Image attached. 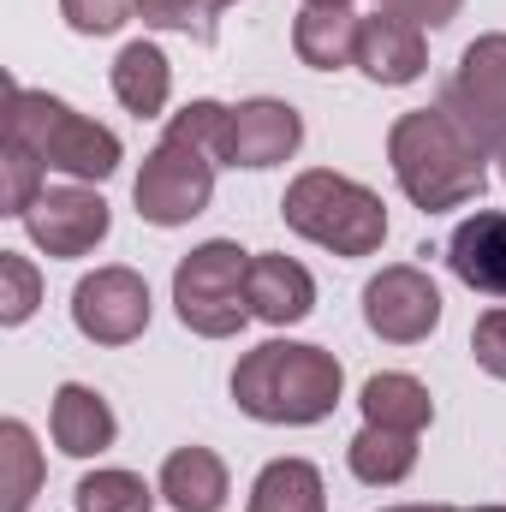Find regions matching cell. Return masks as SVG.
I'll return each mask as SVG.
<instances>
[{"label": "cell", "mask_w": 506, "mask_h": 512, "mask_svg": "<svg viewBox=\"0 0 506 512\" xmlns=\"http://www.w3.org/2000/svg\"><path fill=\"white\" fill-rule=\"evenodd\" d=\"M48 191V167H42V155L30 149V143H18V137H6V149H0V215H30V203Z\"/></svg>", "instance_id": "24"}, {"label": "cell", "mask_w": 506, "mask_h": 512, "mask_svg": "<svg viewBox=\"0 0 506 512\" xmlns=\"http://www.w3.org/2000/svg\"><path fill=\"white\" fill-rule=\"evenodd\" d=\"M316 310V280L304 262L292 256H251V316H262L268 328H292Z\"/></svg>", "instance_id": "15"}, {"label": "cell", "mask_w": 506, "mask_h": 512, "mask_svg": "<svg viewBox=\"0 0 506 512\" xmlns=\"http://www.w3.org/2000/svg\"><path fill=\"white\" fill-rule=\"evenodd\" d=\"M155 489H161V501L173 512H221L227 495H233L227 465H221V453H209V447H179V453H167Z\"/></svg>", "instance_id": "17"}, {"label": "cell", "mask_w": 506, "mask_h": 512, "mask_svg": "<svg viewBox=\"0 0 506 512\" xmlns=\"http://www.w3.org/2000/svg\"><path fill=\"white\" fill-rule=\"evenodd\" d=\"M42 447L30 435V423L6 417L0 423V512H30L36 489H42Z\"/></svg>", "instance_id": "22"}, {"label": "cell", "mask_w": 506, "mask_h": 512, "mask_svg": "<svg viewBox=\"0 0 506 512\" xmlns=\"http://www.w3.org/2000/svg\"><path fill=\"white\" fill-rule=\"evenodd\" d=\"M477 512H506V507H477Z\"/></svg>", "instance_id": "32"}, {"label": "cell", "mask_w": 506, "mask_h": 512, "mask_svg": "<svg viewBox=\"0 0 506 512\" xmlns=\"http://www.w3.org/2000/svg\"><path fill=\"white\" fill-rule=\"evenodd\" d=\"M447 268L483 292V298H506V215L501 209H477L453 227L447 239Z\"/></svg>", "instance_id": "13"}, {"label": "cell", "mask_w": 506, "mask_h": 512, "mask_svg": "<svg viewBox=\"0 0 506 512\" xmlns=\"http://www.w3.org/2000/svg\"><path fill=\"white\" fill-rule=\"evenodd\" d=\"M245 512H328L322 471L310 459H274V465H262Z\"/></svg>", "instance_id": "21"}, {"label": "cell", "mask_w": 506, "mask_h": 512, "mask_svg": "<svg viewBox=\"0 0 506 512\" xmlns=\"http://www.w3.org/2000/svg\"><path fill=\"white\" fill-rule=\"evenodd\" d=\"M364 322L387 346H417L441 328V286L417 262H393L364 286Z\"/></svg>", "instance_id": "9"}, {"label": "cell", "mask_w": 506, "mask_h": 512, "mask_svg": "<svg viewBox=\"0 0 506 512\" xmlns=\"http://www.w3.org/2000/svg\"><path fill=\"white\" fill-rule=\"evenodd\" d=\"M358 30L364 18L352 6H304L292 18V54L310 66V72H340V66H358Z\"/></svg>", "instance_id": "16"}, {"label": "cell", "mask_w": 506, "mask_h": 512, "mask_svg": "<svg viewBox=\"0 0 506 512\" xmlns=\"http://www.w3.org/2000/svg\"><path fill=\"white\" fill-rule=\"evenodd\" d=\"M143 0H60V18L78 30V36H114L137 18Z\"/></svg>", "instance_id": "27"}, {"label": "cell", "mask_w": 506, "mask_h": 512, "mask_svg": "<svg viewBox=\"0 0 506 512\" xmlns=\"http://www.w3.org/2000/svg\"><path fill=\"white\" fill-rule=\"evenodd\" d=\"M376 12H393V18H405L417 30H447L465 12V0H376Z\"/></svg>", "instance_id": "29"}, {"label": "cell", "mask_w": 506, "mask_h": 512, "mask_svg": "<svg viewBox=\"0 0 506 512\" xmlns=\"http://www.w3.org/2000/svg\"><path fill=\"white\" fill-rule=\"evenodd\" d=\"M36 304H42V274H36V262L18 256V251H0V322L18 328V322L36 316Z\"/></svg>", "instance_id": "26"}, {"label": "cell", "mask_w": 506, "mask_h": 512, "mask_svg": "<svg viewBox=\"0 0 506 512\" xmlns=\"http://www.w3.org/2000/svg\"><path fill=\"white\" fill-rule=\"evenodd\" d=\"M227 6H233V0H143L137 18H143L149 30H179V36H191V42L209 48Z\"/></svg>", "instance_id": "25"}, {"label": "cell", "mask_w": 506, "mask_h": 512, "mask_svg": "<svg viewBox=\"0 0 506 512\" xmlns=\"http://www.w3.org/2000/svg\"><path fill=\"white\" fill-rule=\"evenodd\" d=\"M173 310L203 340H233L251 322V251L209 239L173 268Z\"/></svg>", "instance_id": "6"}, {"label": "cell", "mask_w": 506, "mask_h": 512, "mask_svg": "<svg viewBox=\"0 0 506 512\" xmlns=\"http://www.w3.org/2000/svg\"><path fill=\"white\" fill-rule=\"evenodd\" d=\"M304 6H352V0H304Z\"/></svg>", "instance_id": "31"}, {"label": "cell", "mask_w": 506, "mask_h": 512, "mask_svg": "<svg viewBox=\"0 0 506 512\" xmlns=\"http://www.w3.org/2000/svg\"><path fill=\"white\" fill-rule=\"evenodd\" d=\"M227 114L221 102H185L161 143L143 155L137 179H131V203L149 227H185L209 209L215 197V167H221V137H227Z\"/></svg>", "instance_id": "1"}, {"label": "cell", "mask_w": 506, "mask_h": 512, "mask_svg": "<svg viewBox=\"0 0 506 512\" xmlns=\"http://www.w3.org/2000/svg\"><path fill=\"white\" fill-rule=\"evenodd\" d=\"M346 465H352L358 483H370V489H393V483H405V477L417 471V435L364 423V429L352 435V447H346Z\"/></svg>", "instance_id": "20"}, {"label": "cell", "mask_w": 506, "mask_h": 512, "mask_svg": "<svg viewBox=\"0 0 506 512\" xmlns=\"http://www.w3.org/2000/svg\"><path fill=\"white\" fill-rule=\"evenodd\" d=\"M48 435H54V447H60L66 459H96V453L114 447L120 423H114V405H108L96 387L66 382L54 393V405H48Z\"/></svg>", "instance_id": "14"}, {"label": "cell", "mask_w": 506, "mask_h": 512, "mask_svg": "<svg viewBox=\"0 0 506 512\" xmlns=\"http://www.w3.org/2000/svg\"><path fill=\"white\" fill-rule=\"evenodd\" d=\"M298 143H304L298 108H292V102H274V96H251V102H239V108L227 114L221 161H227V167H251V173H262V167L292 161Z\"/></svg>", "instance_id": "11"}, {"label": "cell", "mask_w": 506, "mask_h": 512, "mask_svg": "<svg viewBox=\"0 0 506 512\" xmlns=\"http://www.w3.org/2000/svg\"><path fill=\"white\" fill-rule=\"evenodd\" d=\"M280 221L298 239H310V245H322V251H334V256H376L381 239H387L381 197L370 185L334 173V167L298 173L286 185V197H280Z\"/></svg>", "instance_id": "5"}, {"label": "cell", "mask_w": 506, "mask_h": 512, "mask_svg": "<svg viewBox=\"0 0 506 512\" xmlns=\"http://www.w3.org/2000/svg\"><path fill=\"white\" fill-rule=\"evenodd\" d=\"M393 512H459V507H393Z\"/></svg>", "instance_id": "30"}, {"label": "cell", "mask_w": 506, "mask_h": 512, "mask_svg": "<svg viewBox=\"0 0 506 512\" xmlns=\"http://www.w3.org/2000/svg\"><path fill=\"white\" fill-rule=\"evenodd\" d=\"M501 179H506V155H501Z\"/></svg>", "instance_id": "33"}, {"label": "cell", "mask_w": 506, "mask_h": 512, "mask_svg": "<svg viewBox=\"0 0 506 512\" xmlns=\"http://www.w3.org/2000/svg\"><path fill=\"white\" fill-rule=\"evenodd\" d=\"M364 423H381V429H405V435H423L429 423H435V399H429V387L417 382V376H405V370H381L364 382Z\"/></svg>", "instance_id": "19"}, {"label": "cell", "mask_w": 506, "mask_h": 512, "mask_svg": "<svg viewBox=\"0 0 506 512\" xmlns=\"http://www.w3.org/2000/svg\"><path fill=\"white\" fill-rule=\"evenodd\" d=\"M471 358H477L483 376L506 382V304L477 316V328H471Z\"/></svg>", "instance_id": "28"}, {"label": "cell", "mask_w": 506, "mask_h": 512, "mask_svg": "<svg viewBox=\"0 0 506 512\" xmlns=\"http://www.w3.org/2000/svg\"><path fill=\"white\" fill-rule=\"evenodd\" d=\"M387 161H393L399 191H405L423 215L477 203L483 185H489V167H483L489 155L453 126L441 108H411V114H399L393 131H387Z\"/></svg>", "instance_id": "3"}, {"label": "cell", "mask_w": 506, "mask_h": 512, "mask_svg": "<svg viewBox=\"0 0 506 512\" xmlns=\"http://www.w3.org/2000/svg\"><path fill=\"white\" fill-rule=\"evenodd\" d=\"M6 137L30 143L42 155V167L66 173L72 185H102L120 173V137L96 120H84L78 108H66L60 96L48 90H24V84H6Z\"/></svg>", "instance_id": "4"}, {"label": "cell", "mask_w": 506, "mask_h": 512, "mask_svg": "<svg viewBox=\"0 0 506 512\" xmlns=\"http://www.w3.org/2000/svg\"><path fill=\"white\" fill-rule=\"evenodd\" d=\"M72 322L96 346H131L149 328V280L126 262H108V268L84 274L72 286Z\"/></svg>", "instance_id": "8"}, {"label": "cell", "mask_w": 506, "mask_h": 512, "mask_svg": "<svg viewBox=\"0 0 506 512\" xmlns=\"http://www.w3.org/2000/svg\"><path fill=\"white\" fill-rule=\"evenodd\" d=\"M358 72H364L370 84H387V90L417 84V78L429 72V42H423V30L405 24V18H393V12L364 18V30H358Z\"/></svg>", "instance_id": "12"}, {"label": "cell", "mask_w": 506, "mask_h": 512, "mask_svg": "<svg viewBox=\"0 0 506 512\" xmlns=\"http://www.w3.org/2000/svg\"><path fill=\"white\" fill-rule=\"evenodd\" d=\"M483 155H506V30L477 36L459 54V72L447 78L435 102Z\"/></svg>", "instance_id": "7"}, {"label": "cell", "mask_w": 506, "mask_h": 512, "mask_svg": "<svg viewBox=\"0 0 506 512\" xmlns=\"http://www.w3.org/2000/svg\"><path fill=\"white\" fill-rule=\"evenodd\" d=\"M108 227H114V209H108V197L90 191V185H48V191L30 203V215H24L30 245L48 251V256H60V262L90 256L108 239Z\"/></svg>", "instance_id": "10"}, {"label": "cell", "mask_w": 506, "mask_h": 512, "mask_svg": "<svg viewBox=\"0 0 506 512\" xmlns=\"http://www.w3.org/2000/svg\"><path fill=\"white\" fill-rule=\"evenodd\" d=\"M340 393H346L340 358L328 346H304V340H262L233 370V405L256 423L310 429V423L334 417Z\"/></svg>", "instance_id": "2"}, {"label": "cell", "mask_w": 506, "mask_h": 512, "mask_svg": "<svg viewBox=\"0 0 506 512\" xmlns=\"http://www.w3.org/2000/svg\"><path fill=\"white\" fill-rule=\"evenodd\" d=\"M114 96H120V108L137 114V120H155L161 108H167V96H173V66H167V54L155 48V42H126L120 54H114Z\"/></svg>", "instance_id": "18"}, {"label": "cell", "mask_w": 506, "mask_h": 512, "mask_svg": "<svg viewBox=\"0 0 506 512\" xmlns=\"http://www.w3.org/2000/svg\"><path fill=\"white\" fill-rule=\"evenodd\" d=\"M155 495L161 489H149L137 471H90V477H78V489H72V507L78 512H155Z\"/></svg>", "instance_id": "23"}]
</instances>
